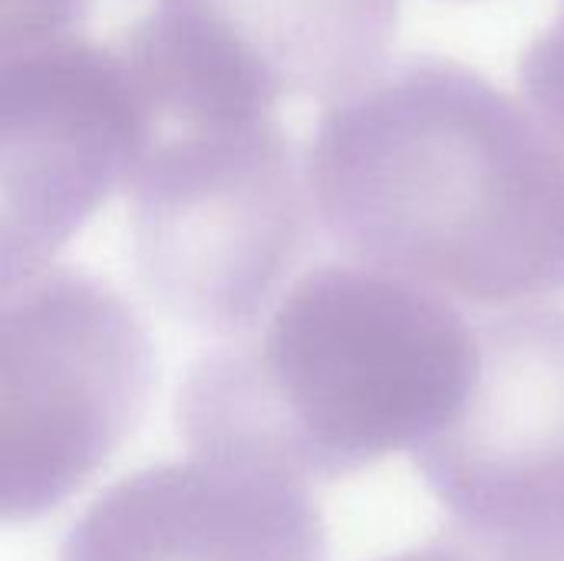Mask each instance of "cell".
Here are the masks:
<instances>
[{"label":"cell","mask_w":564,"mask_h":561,"mask_svg":"<svg viewBox=\"0 0 564 561\" xmlns=\"http://www.w3.org/2000/svg\"><path fill=\"white\" fill-rule=\"evenodd\" d=\"M304 182L350 265L489 311L564 291V145L473 66L416 56L340 96Z\"/></svg>","instance_id":"6da1fadb"},{"label":"cell","mask_w":564,"mask_h":561,"mask_svg":"<svg viewBox=\"0 0 564 561\" xmlns=\"http://www.w3.org/2000/svg\"><path fill=\"white\" fill-rule=\"evenodd\" d=\"M476 364V324L453 301L350 261L324 265L188 370L178 427L202 460L337 479L433 440Z\"/></svg>","instance_id":"7a4b0ae2"},{"label":"cell","mask_w":564,"mask_h":561,"mask_svg":"<svg viewBox=\"0 0 564 561\" xmlns=\"http://www.w3.org/2000/svg\"><path fill=\"white\" fill-rule=\"evenodd\" d=\"M132 245L149 291L182 321L248 331L311 238L307 182L261 109L205 103L132 152Z\"/></svg>","instance_id":"3957f363"},{"label":"cell","mask_w":564,"mask_h":561,"mask_svg":"<svg viewBox=\"0 0 564 561\" xmlns=\"http://www.w3.org/2000/svg\"><path fill=\"white\" fill-rule=\"evenodd\" d=\"M152 350L99 278L46 268L0 288V522L79 493L142 417Z\"/></svg>","instance_id":"277c9868"},{"label":"cell","mask_w":564,"mask_h":561,"mask_svg":"<svg viewBox=\"0 0 564 561\" xmlns=\"http://www.w3.org/2000/svg\"><path fill=\"white\" fill-rule=\"evenodd\" d=\"M476 341L466 400L413 463L463 532L564 542V311L486 317Z\"/></svg>","instance_id":"5b68a950"},{"label":"cell","mask_w":564,"mask_h":561,"mask_svg":"<svg viewBox=\"0 0 564 561\" xmlns=\"http://www.w3.org/2000/svg\"><path fill=\"white\" fill-rule=\"evenodd\" d=\"M324 549L307 479L195 456L102 493L59 561H324Z\"/></svg>","instance_id":"8992f818"},{"label":"cell","mask_w":564,"mask_h":561,"mask_svg":"<svg viewBox=\"0 0 564 561\" xmlns=\"http://www.w3.org/2000/svg\"><path fill=\"white\" fill-rule=\"evenodd\" d=\"M132 152L135 136L89 93L0 89V288L50 268Z\"/></svg>","instance_id":"52a82bcc"},{"label":"cell","mask_w":564,"mask_h":561,"mask_svg":"<svg viewBox=\"0 0 564 561\" xmlns=\"http://www.w3.org/2000/svg\"><path fill=\"white\" fill-rule=\"evenodd\" d=\"M522 86L532 112L564 145V0L555 10V20L522 56Z\"/></svg>","instance_id":"ba28073f"}]
</instances>
